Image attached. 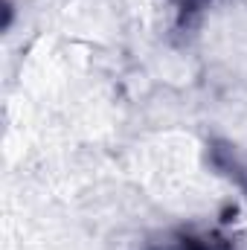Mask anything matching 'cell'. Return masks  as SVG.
<instances>
[{
	"mask_svg": "<svg viewBox=\"0 0 247 250\" xmlns=\"http://www.w3.org/2000/svg\"><path fill=\"white\" fill-rule=\"evenodd\" d=\"M212 166L221 172V175H227L230 181H236L239 187L247 189V172L242 169V163L236 160V151L227 146V143H212Z\"/></svg>",
	"mask_w": 247,
	"mask_h": 250,
	"instance_id": "obj_1",
	"label": "cell"
},
{
	"mask_svg": "<svg viewBox=\"0 0 247 250\" xmlns=\"http://www.w3.org/2000/svg\"><path fill=\"white\" fill-rule=\"evenodd\" d=\"M204 3L206 0H178V12H181V23L189 21L192 15H198L201 9H204Z\"/></svg>",
	"mask_w": 247,
	"mask_h": 250,
	"instance_id": "obj_2",
	"label": "cell"
},
{
	"mask_svg": "<svg viewBox=\"0 0 247 250\" xmlns=\"http://www.w3.org/2000/svg\"><path fill=\"white\" fill-rule=\"evenodd\" d=\"M12 18H15V6H12V0H3V29L12 26Z\"/></svg>",
	"mask_w": 247,
	"mask_h": 250,
	"instance_id": "obj_3",
	"label": "cell"
}]
</instances>
